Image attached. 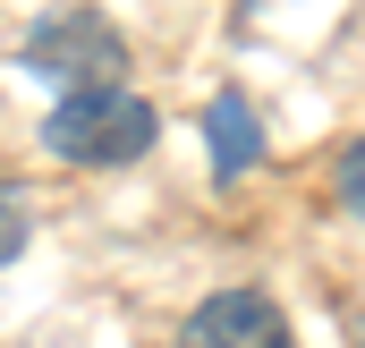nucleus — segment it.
Instances as JSON below:
<instances>
[{"instance_id": "7ed1b4c3", "label": "nucleus", "mask_w": 365, "mask_h": 348, "mask_svg": "<svg viewBox=\"0 0 365 348\" xmlns=\"http://www.w3.org/2000/svg\"><path fill=\"white\" fill-rule=\"evenodd\" d=\"M179 348H289V314L264 289H212L204 306H187Z\"/></svg>"}, {"instance_id": "20e7f679", "label": "nucleus", "mask_w": 365, "mask_h": 348, "mask_svg": "<svg viewBox=\"0 0 365 348\" xmlns=\"http://www.w3.org/2000/svg\"><path fill=\"white\" fill-rule=\"evenodd\" d=\"M255 111H247V93H221L212 102V162H221V178H238L247 162H255Z\"/></svg>"}, {"instance_id": "f03ea898", "label": "nucleus", "mask_w": 365, "mask_h": 348, "mask_svg": "<svg viewBox=\"0 0 365 348\" xmlns=\"http://www.w3.org/2000/svg\"><path fill=\"white\" fill-rule=\"evenodd\" d=\"M26 68L60 77L68 93H102V86L128 77V34H119L110 17H93V9H51V17L26 34Z\"/></svg>"}, {"instance_id": "423d86ee", "label": "nucleus", "mask_w": 365, "mask_h": 348, "mask_svg": "<svg viewBox=\"0 0 365 348\" xmlns=\"http://www.w3.org/2000/svg\"><path fill=\"white\" fill-rule=\"evenodd\" d=\"M331 187H340V204H349V213L365 221V136L349 145V153H340V162H331Z\"/></svg>"}, {"instance_id": "39448f33", "label": "nucleus", "mask_w": 365, "mask_h": 348, "mask_svg": "<svg viewBox=\"0 0 365 348\" xmlns=\"http://www.w3.org/2000/svg\"><path fill=\"white\" fill-rule=\"evenodd\" d=\"M26 238H34V195L17 178H0V263L26 255Z\"/></svg>"}, {"instance_id": "f257e3e1", "label": "nucleus", "mask_w": 365, "mask_h": 348, "mask_svg": "<svg viewBox=\"0 0 365 348\" xmlns=\"http://www.w3.org/2000/svg\"><path fill=\"white\" fill-rule=\"evenodd\" d=\"M153 136H162L153 102H145V93H128V86L68 93V102L51 111V128H43V145H51L60 162H77V170H119V162L153 153Z\"/></svg>"}]
</instances>
